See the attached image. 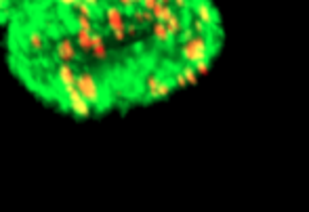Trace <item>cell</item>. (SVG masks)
Wrapping results in <instances>:
<instances>
[{"mask_svg":"<svg viewBox=\"0 0 309 212\" xmlns=\"http://www.w3.org/2000/svg\"><path fill=\"white\" fill-rule=\"evenodd\" d=\"M210 51H213V47L208 42V34L187 32L183 38V45H181V57H183L185 63L196 65L200 61H208Z\"/></svg>","mask_w":309,"mask_h":212,"instance_id":"1","label":"cell"},{"mask_svg":"<svg viewBox=\"0 0 309 212\" xmlns=\"http://www.w3.org/2000/svg\"><path fill=\"white\" fill-rule=\"evenodd\" d=\"M76 89L78 93L87 99L91 105H97L101 101V89L97 84V78L91 74V72H82L78 74V80H76Z\"/></svg>","mask_w":309,"mask_h":212,"instance_id":"2","label":"cell"},{"mask_svg":"<svg viewBox=\"0 0 309 212\" xmlns=\"http://www.w3.org/2000/svg\"><path fill=\"white\" fill-rule=\"evenodd\" d=\"M145 91H147L149 99H164V97L171 95L173 82L158 76V74H147L145 76Z\"/></svg>","mask_w":309,"mask_h":212,"instance_id":"3","label":"cell"},{"mask_svg":"<svg viewBox=\"0 0 309 212\" xmlns=\"http://www.w3.org/2000/svg\"><path fill=\"white\" fill-rule=\"evenodd\" d=\"M63 91L67 93V105H69V109H72L76 116L87 118V116L91 114V103L78 93L76 87H67V89H63Z\"/></svg>","mask_w":309,"mask_h":212,"instance_id":"4","label":"cell"},{"mask_svg":"<svg viewBox=\"0 0 309 212\" xmlns=\"http://www.w3.org/2000/svg\"><path fill=\"white\" fill-rule=\"evenodd\" d=\"M103 13H105V23H107V27L111 30V34H114V32H122V30H126L124 9H120V7L114 3V5H107Z\"/></svg>","mask_w":309,"mask_h":212,"instance_id":"5","label":"cell"},{"mask_svg":"<svg viewBox=\"0 0 309 212\" xmlns=\"http://www.w3.org/2000/svg\"><path fill=\"white\" fill-rule=\"evenodd\" d=\"M194 17H198L202 23H206L208 27L217 25V13L213 11V7H210L206 0H198V3L194 5Z\"/></svg>","mask_w":309,"mask_h":212,"instance_id":"6","label":"cell"},{"mask_svg":"<svg viewBox=\"0 0 309 212\" xmlns=\"http://www.w3.org/2000/svg\"><path fill=\"white\" fill-rule=\"evenodd\" d=\"M55 55H57V59L61 63H69L76 59V45L72 42V38H61L57 42V47H55Z\"/></svg>","mask_w":309,"mask_h":212,"instance_id":"7","label":"cell"},{"mask_svg":"<svg viewBox=\"0 0 309 212\" xmlns=\"http://www.w3.org/2000/svg\"><path fill=\"white\" fill-rule=\"evenodd\" d=\"M57 80L61 82L63 89H67V87H76L78 74L74 72V67L69 65V63H59V65H57Z\"/></svg>","mask_w":309,"mask_h":212,"instance_id":"8","label":"cell"},{"mask_svg":"<svg viewBox=\"0 0 309 212\" xmlns=\"http://www.w3.org/2000/svg\"><path fill=\"white\" fill-rule=\"evenodd\" d=\"M76 45L84 53L93 51V32L91 30H84V27H76Z\"/></svg>","mask_w":309,"mask_h":212,"instance_id":"9","label":"cell"},{"mask_svg":"<svg viewBox=\"0 0 309 212\" xmlns=\"http://www.w3.org/2000/svg\"><path fill=\"white\" fill-rule=\"evenodd\" d=\"M27 45H30V49L32 51H36V53H40V51H45V36H42V32H38V30H30L27 32Z\"/></svg>","mask_w":309,"mask_h":212,"instance_id":"10","label":"cell"},{"mask_svg":"<svg viewBox=\"0 0 309 212\" xmlns=\"http://www.w3.org/2000/svg\"><path fill=\"white\" fill-rule=\"evenodd\" d=\"M131 17H133V21L137 23V25H145V23H149V21H156V17H153V13L151 11H145L143 7L141 9H133L131 11Z\"/></svg>","mask_w":309,"mask_h":212,"instance_id":"11","label":"cell"},{"mask_svg":"<svg viewBox=\"0 0 309 212\" xmlns=\"http://www.w3.org/2000/svg\"><path fill=\"white\" fill-rule=\"evenodd\" d=\"M151 32H153V38H156L158 42H162V45H166V42L173 38V36H171V32H168L166 23H162V21H153V25H151Z\"/></svg>","mask_w":309,"mask_h":212,"instance_id":"12","label":"cell"},{"mask_svg":"<svg viewBox=\"0 0 309 212\" xmlns=\"http://www.w3.org/2000/svg\"><path fill=\"white\" fill-rule=\"evenodd\" d=\"M151 13H153V17H156V21H162V23H166L168 19L175 15L173 7H171V5H164V3H158L156 9H153Z\"/></svg>","mask_w":309,"mask_h":212,"instance_id":"13","label":"cell"},{"mask_svg":"<svg viewBox=\"0 0 309 212\" xmlns=\"http://www.w3.org/2000/svg\"><path fill=\"white\" fill-rule=\"evenodd\" d=\"M166 27H168V32H171V36L175 38V36H179L181 32H183V21H181V17L175 13V15L166 21Z\"/></svg>","mask_w":309,"mask_h":212,"instance_id":"14","label":"cell"},{"mask_svg":"<svg viewBox=\"0 0 309 212\" xmlns=\"http://www.w3.org/2000/svg\"><path fill=\"white\" fill-rule=\"evenodd\" d=\"M181 72H183V76L187 78V84H196V82H198V69H196L194 65H189V63H185V67L183 69H181Z\"/></svg>","mask_w":309,"mask_h":212,"instance_id":"15","label":"cell"},{"mask_svg":"<svg viewBox=\"0 0 309 212\" xmlns=\"http://www.w3.org/2000/svg\"><path fill=\"white\" fill-rule=\"evenodd\" d=\"M76 13H80V15H84V17H93V7L91 5H87L84 0H78V3L72 7Z\"/></svg>","mask_w":309,"mask_h":212,"instance_id":"16","label":"cell"},{"mask_svg":"<svg viewBox=\"0 0 309 212\" xmlns=\"http://www.w3.org/2000/svg\"><path fill=\"white\" fill-rule=\"evenodd\" d=\"M74 21H76V27H84V30H91L93 32V17H84V15H78L74 17Z\"/></svg>","mask_w":309,"mask_h":212,"instance_id":"17","label":"cell"},{"mask_svg":"<svg viewBox=\"0 0 309 212\" xmlns=\"http://www.w3.org/2000/svg\"><path fill=\"white\" fill-rule=\"evenodd\" d=\"M91 53L95 55L97 59H105V57H107V47H105V40H103V42H99V45H95Z\"/></svg>","mask_w":309,"mask_h":212,"instance_id":"18","label":"cell"},{"mask_svg":"<svg viewBox=\"0 0 309 212\" xmlns=\"http://www.w3.org/2000/svg\"><path fill=\"white\" fill-rule=\"evenodd\" d=\"M114 3H116L120 9H124V11H133V9H135V3H133V0H114Z\"/></svg>","mask_w":309,"mask_h":212,"instance_id":"19","label":"cell"},{"mask_svg":"<svg viewBox=\"0 0 309 212\" xmlns=\"http://www.w3.org/2000/svg\"><path fill=\"white\" fill-rule=\"evenodd\" d=\"M175 84H177V87H187V78L183 76V72L175 74Z\"/></svg>","mask_w":309,"mask_h":212,"instance_id":"20","label":"cell"},{"mask_svg":"<svg viewBox=\"0 0 309 212\" xmlns=\"http://www.w3.org/2000/svg\"><path fill=\"white\" fill-rule=\"evenodd\" d=\"M160 3V0H143V3H141V7L145 9V11H153V9H156V5Z\"/></svg>","mask_w":309,"mask_h":212,"instance_id":"21","label":"cell"},{"mask_svg":"<svg viewBox=\"0 0 309 212\" xmlns=\"http://www.w3.org/2000/svg\"><path fill=\"white\" fill-rule=\"evenodd\" d=\"M173 5H175L177 9H185V7L189 5V0H173Z\"/></svg>","mask_w":309,"mask_h":212,"instance_id":"22","label":"cell"},{"mask_svg":"<svg viewBox=\"0 0 309 212\" xmlns=\"http://www.w3.org/2000/svg\"><path fill=\"white\" fill-rule=\"evenodd\" d=\"M126 34L135 36V34H137V23H131V25H126Z\"/></svg>","mask_w":309,"mask_h":212,"instance_id":"23","label":"cell"},{"mask_svg":"<svg viewBox=\"0 0 309 212\" xmlns=\"http://www.w3.org/2000/svg\"><path fill=\"white\" fill-rule=\"evenodd\" d=\"M57 3H59L61 7H74V5L78 3V0H57Z\"/></svg>","mask_w":309,"mask_h":212,"instance_id":"24","label":"cell"},{"mask_svg":"<svg viewBox=\"0 0 309 212\" xmlns=\"http://www.w3.org/2000/svg\"><path fill=\"white\" fill-rule=\"evenodd\" d=\"M84 3H87V5H91L93 9H97V7H99V0H84Z\"/></svg>","mask_w":309,"mask_h":212,"instance_id":"25","label":"cell"},{"mask_svg":"<svg viewBox=\"0 0 309 212\" xmlns=\"http://www.w3.org/2000/svg\"><path fill=\"white\" fill-rule=\"evenodd\" d=\"M7 5H9V0H0V11H3Z\"/></svg>","mask_w":309,"mask_h":212,"instance_id":"26","label":"cell"},{"mask_svg":"<svg viewBox=\"0 0 309 212\" xmlns=\"http://www.w3.org/2000/svg\"><path fill=\"white\" fill-rule=\"evenodd\" d=\"M133 3H135V7H141V3H143V0H133Z\"/></svg>","mask_w":309,"mask_h":212,"instance_id":"27","label":"cell"},{"mask_svg":"<svg viewBox=\"0 0 309 212\" xmlns=\"http://www.w3.org/2000/svg\"><path fill=\"white\" fill-rule=\"evenodd\" d=\"M160 3H164V5H171V3H173V0H160Z\"/></svg>","mask_w":309,"mask_h":212,"instance_id":"28","label":"cell"}]
</instances>
